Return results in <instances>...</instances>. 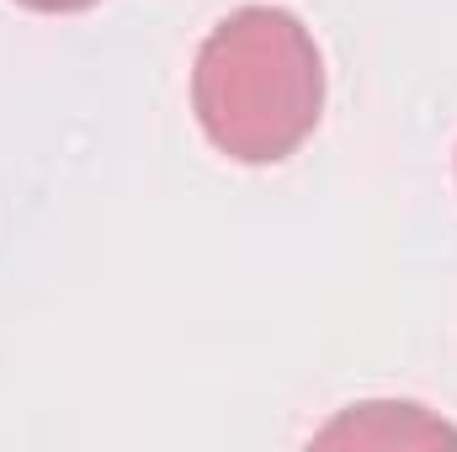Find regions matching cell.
I'll list each match as a JSON object with an SVG mask.
<instances>
[{"label":"cell","mask_w":457,"mask_h":452,"mask_svg":"<svg viewBox=\"0 0 457 452\" xmlns=\"http://www.w3.org/2000/svg\"><path fill=\"white\" fill-rule=\"evenodd\" d=\"M192 113L234 165H282L325 117V54L282 5H239L192 59Z\"/></svg>","instance_id":"obj_1"},{"label":"cell","mask_w":457,"mask_h":452,"mask_svg":"<svg viewBox=\"0 0 457 452\" xmlns=\"http://www.w3.org/2000/svg\"><path fill=\"white\" fill-rule=\"evenodd\" d=\"M314 442L320 448H457V431L447 421H436L426 405L372 399L336 415Z\"/></svg>","instance_id":"obj_2"},{"label":"cell","mask_w":457,"mask_h":452,"mask_svg":"<svg viewBox=\"0 0 457 452\" xmlns=\"http://www.w3.org/2000/svg\"><path fill=\"white\" fill-rule=\"evenodd\" d=\"M16 5H27V11H43V16H75V11H91V5H102V0H16Z\"/></svg>","instance_id":"obj_3"}]
</instances>
